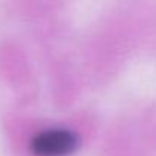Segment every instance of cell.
<instances>
[{
  "label": "cell",
  "instance_id": "obj_1",
  "mask_svg": "<svg viewBox=\"0 0 156 156\" xmlns=\"http://www.w3.org/2000/svg\"><path fill=\"white\" fill-rule=\"evenodd\" d=\"M80 146L79 135L67 127H47L37 132L30 143L29 150L34 156H71Z\"/></svg>",
  "mask_w": 156,
  "mask_h": 156
}]
</instances>
